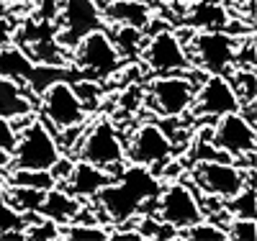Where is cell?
Segmentation results:
<instances>
[{
  "label": "cell",
  "mask_w": 257,
  "mask_h": 241,
  "mask_svg": "<svg viewBox=\"0 0 257 241\" xmlns=\"http://www.w3.org/2000/svg\"><path fill=\"white\" fill-rule=\"evenodd\" d=\"M80 213H82L80 198H75V195L67 192L64 187L52 185L49 190H44V198H41V205H39L36 215H44V218H49V221L64 226V223L75 221Z\"/></svg>",
  "instance_id": "2e32d148"
},
{
  "label": "cell",
  "mask_w": 257,
  "mask_h": 241,
  "mask_svg": "<svg viewBox=\"0 0 257 241\" xmlns=\"http://www.w3.org/2000/svg\"><path fill=\"white\" fill-rule=\"evenodd\" d=\"M162 185L157 180V174L144 167V164H128L121 167L118 177H113L98 195V208L103 213L105 221H111L113 226H121L144 208L147 200H155L160 195Z\"/></svg>",
  "instance_id": "6da1fadb"
},
{
  "label": "cell",
  "mask_w": 257,
  "mask_h": 241,
  "mask_svg": "<svg viewBox=\"0 0 257 241\" xmlns=\"http://www.w3.org/2000/svg\"><path fill=\"white\" fill-rule=\"evenodd\" d=\"M142 3H147V0H142Z\"/></svg>",
  "instance_id": "e575fe53"
},
{
  "label": "cell",
  "mask_w": 257,
  "mask_h": 241,
  "mask_svg": "<svg viewBox=\"0 0 257 241\" xmlns=\"http://www.w3.org/2000/svg\"><path fill=\"white\" fill-rule=\"evenodd\" d=\"M41 108H44L47 121L64 131V128H80L85 121V103L80 100L75 85L70 80H57L41 93Z\"/></svg>",
  "instance_id": "8992f818"
},
{
  "label": "cell",
  "mask_w": 257,
  "mask_h": 241,
  "mask_svg": "<svg viewBox=\"0 0 257 241\" xmlns=\"http://www.w3.org/2000/svg\"><path fill=\"white\" fill-rule=\"evenodd\" d=\"M254 203H257V192H254V169H249V177L244 182V187L231 195L224 203V210L231 218H254Z\"/></svg>",
  "instance_id": "44dd1931"
},
{
  "label": "cell",
  "mask_w": 257,
  "mask_h": 241,
  "mask_svg": "<svg viewBox=\"0 0 257 241\" xmlns=\"http://www.w3.org/2000/svg\"><path fill=\"white\" fill-rule=\"evenodd\" d=\"M29 223L26 213L16 210L6 195H0V238H24V228Z\"/></svg>",
  "instance_id": "7402d4cb"
},
{
  "label": "cell",
  "mask_w": 257,
  "mask_h": 241,
  "mask_svg": "<svg viewBox=\"0 0 257 241\" xmlns=\"http://www.w3.org/2000/svg\"><path fill=\"white\" fill-rule=\"evenodd\" d=\"M123 157H126L123 144L111 121L103 118L85 134L80 146V159L103 169H111V167H123Z\"/></svg>",
  "instance_id": "8fae6325"
},
{
  "label": "cell",
  "mask_w": 257,
  "mask_h": 241,
  "mask_svg": "<svg viewBox=\"0 0 257 241\" xmlns=\"http://www.w3.org/2000/svg\"><path fill=\"white\" fill-rule=\"evenodd\" d=\"M41 198H44V190H36V187H24V185H13L6 195V200L21 210V213H31L36 215L39 213V205H41Z\"/></svg>",
  "instance_id": "cb8c5ba5"
},
{
  "label": "cell",
  "mask_w": 257,
  "mask_h": 241,
  "mask_svg": "<svg viewBox=\"0 0 257 241\" xmlns=\"http://www.w3.org/2000/svg\"><path fill=\"white\" fill-rule=\"evenodd\" d=\"M3 13H6V0H0V18H3Z\"/></svg>",
  "instance_id": "836d02e7"
},
{
  "label": "cell",
  "mask_w": 257,
  "mask_h": 241,
  "mask_svg": "<svg viewBox=\"0 0 257 241\" xmlns=\"http://www.w3.org/2000/svg\"><path fill=\"white\" fill-rule=\"evenodd\" d=\"M170 154H173V139L157 123H142L137 128V134L132 136V144H128V151H126L128 162L144 164V167L162 164L170 159Z\"/></svg>",
  "instance_id": "5bb4252c"
},
{
  "label": "cell",
  "mask_w": 257,
  "mask_h": 241,
  "mask_svg": "<svg viewBox=\"0 0 257 241\" xmlns=\"http://www.w3.org/2000/svg\"><path fill=\"white\" fill-rule=\"evenodd\" d=\"M11 162V154H8V151H0V167H6Z\"/></svg>",
  "instance_id": "1f68e13d"
},
{
  "label": "cell",
  "mask_w": 257,
  "mask_h": 241,
  "mask_svg": "<svg viewBox=\"0 0 257 241\" xmlns=\"http://www.w3.org/2000/svg\"><path fill=\"white\" fill-rule=\"evenodd\" d=\"M185 24L198 29V31H203V29H224L229 24V16L216 0H213V3H193V11H190Z\"/></svg>",
  "instance_id": "ffe728a7"
},
{
  "label": "cell",
  "mask_w": 257,
  "mask_h": 241,
  "mask_svg": "<svg viewBox=\"0 0 257 241\" xmlns=\"http://www.w3.org/2000/svg\"><path fill=\"white\" fill-rule=\"evenodd\" d=\"M24 238H41V241L59 238V223L49 221V218H44V215H39V218H34V221L26 223Z\"/></svg>",
  "instance_id": "f1b7e54d"
},
{
  "label": "cell",
  "mask_w": 257,
  "mask_h": 241,
  "mask_svg": "<svg viewBox=\"0 0 257 241\" xmlns=\"http://www.w3.org/2000/svg\"><path fill=\"white\" fill-rule=\"evenodd\" d=\"M226 228V236L231 241H252L254 238V218H231Z\"/></svg>",
  "instance_id": "f546056e"
},
{
  "label": "cell",
  "mask_w": 257,
  "mask_h": 241,
  "mask_svg": "<svg viewBox=\"0 0 257 241\" xmlns=\"http://www.w3.org/2000/svg\"><path fill=\"white\" fill-rule=\"evenodd\" d=\"M59 144L41 121H31L16 141L11 162L16 169H49L59 159Z\"/></svg>",
  "instance_id": "3957f363"
},
{
  "label": "cell",
  "mask_w": 257,
  "mask_h": 241,
  "mask_svg": "<svg viewBox=\"0 0 257 241\" xmlns=\"http://www.w3.org/2000/svg\"><path fill=\"white\" fill-rule=\"evenodd\" d=\"M144 62L155 75L188 72L190 57L183 49V41L173 31H157L144 47Z\"/></svg>",
  "instance_id": "4fadbf2b"
},
{
  "label": "cell",
  "mask_w": 257,
  "mask_h": 241,
  "mask_svg": "<svg viewBox=\"0 0 257 241\" xmlns=\"http://www.w3.org/2000/svg\"><path fill=\"white\" fill-rule=\"evenodd\" d=\"M211 146L226 157H247L254 154L257 128L242 116V111L219 116L216 126L211 128Z\"/></svg>",
  "instance_id": "ba28073f"
},
{
  "label": "cell",
  "mask_w": 257,
  "mask_h": 241,
  "mask_svg": "<svg viewBox=\"0 0 257 241\" xmlns=\"http://www.w3.org/2000/svg\"><path fill=\"white\" fill-rule=\"evenodd\" d=\"M116 177V174H111L108 169H103V167H95L90 162H75L72 164V172H70V177L64 180V190L72 192L75 198H95V195L108 185L111 180Z\"/></svg>",
  "instance_id": "9a60e30c"
},
{
  "label": "cell",
  "mask_w": 257,
  "mask_h": 241,
  "mask_svg": "<svg viewBox=\"0 0 257 241\" xmlns=\"http://www.w3.org/2000/svg\"><path fill=\"white\" fill-rule=\"evenodd\" d=\"M196 87L183 75H160L149 82L147 87V105L152 108L157 116L165 118H178L190 111Z\"/></svg>",
  "instance_id": "277c9868"
},
{
  "label": "cell",
  "mask_w": 257,
  "mask_h": 241,
  "mask_svg": "<svg viewBox=\"0 0 257 241\" xmlns=\"http://www.w3.org/2000/svg\"><path fill=\"white\" fill-rule=\"evenodd\" d=\"M11 182L24 185V187H36V190H49L52 185H57L54 177L49 174V169H16Z\"/></svg>",
  "instance_id": "83f0119b"
},
{
  "label": "cell",
  "mask_w": 257,
  "mask_h": 241,
  "mask_svg": "<svg viewBox=\"0 0 257 241\" xmlns=\"http://www.w3.org/2000/svg\"><path fill=\"white\" fill-rule=\"evenodd\" d=\"M229 82L237 93L239 103L242 105H249V103H257V82H254V70H237L229 75Z\"/></svg>",
  "instance_id": "d4e9b609"
},
{
  "label": "cell",
  "mask_w": 257,
  "mask_h": 241,
  "mask_svg": "<svg viewBox=\"0 0 257 241\" xmlns=\"http://www.w3.org/2000/svg\"><path fill=\"white\" fill-rule=\"evenodd\" d=\"M190 111H193V116L219 118L224 113L242 111V103H239L237 93H234L229 77H224V75H208L203 80V85L196 90V95H193Z\"/></svg>",
  "instance_id": "7c38bea8"
},
{
  "label": "cell",
  "mask_w": 257,
  "mask_h": 241,
  "mask_svg": "<svg viewBox=\"0 0 257 241\" xmlns=\"http://www.w3.org/2000/svg\"><path fill=\"white\" fill-rule=\"evenodd\" d=\"M157 218L162 223H170L173 228H188L190 223H196L203 218V208L196 200V195L190 192L188 185L183 182H173L170 187L160 190L157 195Z\"/></svg>",
  "instance_id": "30bf717a"
},
{
  "label": "cell",
  "mask_w": 257,
  "mask_h": 241,
  "mask_svg": "<svg viewBox=\"0 0 257 241\" xmlns=\"http://www.w3.org/2000/svg\"><path fill=\"white\" fill-rule=\"evenodd\" d=\"M183 3H190L193 6V3H213V0H183Z\"/></svg>",
  "instance_id": "d6a6232c"
},
{
  "label": "cell",
  "mask_w": 257,
  "mask_h": 241,
  "mask_svg": "<svg viewBox=\"0 0 257 241\" xmlns=\"http://www.w3.org/2000/svg\"><path fill=\"white\" fill-rule=\"evenodd\" d=\"M59 238H95V241H103L108 238V231H105L98 221H90V223H64L59 226Z\"/></svg>",
  "instance_id": "484cf974"
},
{
  "label": "cell",
  "mask_w": 257,
  "mask_h": 241,
  "mask_svg": "<svg viewBox=\"0 0 257 241\" xmlns=\"http://www.w3.org/2000/svg\"><path fill=\"white\" fill-rule=\"evenodd\" d=\"M178 238H188V241H226V228L221 223H213L208 218H201V221L190 223L188 228L178 231Z\"/></svg>",
  "instance_id": "603a6c76"
},
{
  "label": "cell",
  "mask_w": 257,
  "mask_h": 241,
  "mask_svg": "<svg viewBox=\"0 0 257 241\" xmlns=\"http://www.w3.org/2000/svg\"><path fill=\"white\" fill-rule=\"evenodd\" d=\"M234 52L237 41L224 29H203L193 39V59L208 75L229 77L234 70Z\"/></svg>",
  "instance_id": "5b68a950"
},
{
  "label": "cell",
  "mask_w": 257,
  "mask_h": 241,
  "mask_svg": "<svg viewBox=\"0 0 257 241\" xmlns=\"http://www.w3.org/2000/svg\"><path fill=\"white\" fill-rule=\"evenodd\" d=\"M144 47V39H142V29H134V26H118V34H116V49L121 57H137Z\"/></svg>",
  "instance_id": "4316f807"
},
{
  "label": "cell",
  "mask_w": 257,
  "mask_h": 241,
  "mask_svg": "<svg viewBox=\"0 0 257 241\" xmlns=\"http://www.w3.org/2000/svg\"><path fill=\"white\" fill-rule=\"evenodd\" d=\"M193 180L211 198L229 200L231 195H237L244 187L247 174L229 159H201L196 172H193Z\"/></svg>",
  "instance_id": "9c48e42d"
},
{
  "label": "cell",
  "mask_w": 257,
  "mask_h": 241,
  "mask_svg": "<svg viewBox=\"0 0 257 241\" xmlns=\"http://www.w3.org/2000/svg\"><path fill=\"white\" fill-rule=\"evenodd\" d=\"M34 111L31 98L21 90V82L0 75V116L3 118H26Z\"/></svg>",
  "instance_id": "e0dca14e"
},
{
  "label": "cell",
  "mask_w": 257,
  "mask_h": 241,
  "mask_svg": "<svg viewBox=\"0 0 257 241\" xmlns=\"http://www.w3.org/2000/svg\"><path fill=\"white\" fill-rule=\"evenodd\" d=\"M34 67H36L34 59L26 52L16 49V47L0 52V75H3V77H11L16 82H29Z\"/></svg>",
  "instance_id": "d6986e66"
},
{
  "label": "cell",
  "mask_w": 257,
  "mask_h": 241,
  "mask_svg": "<svg viewBox=\"0 0 257 241\" xmlns=\"http://www.w3.org/2000/svg\"><path fill=\"white\" fill-rule=\"evenodd\" d=\"M16 141H18V134H16L11 118L0 116V151H8V154H13Z\"/></svg>",
  "instance_id": "4dcf8cb0"
},
{
  "label": "cell",
  "mask_w": 257,
  "mask_h": 241,
  "mask_svg": "<svg viewBox=\"0 0 257 241\" xmlns=\"http://www.w3.org/2000/svg\"><path fill=\"white\" fill-rule=\"evenodd\" d=\"M105 18L118 26H134L142 31L149 26V11L142 0H111L105 6Z\"/></svg>",
  "instance_id": "ac0fdd59"
},
{
  "label": "cell",
  "mask_w": 257,
  "mask_h": 241,
  "mask_svg": "<svg viewBox=\"0 0 257 241\" xmlns=\"http://www.w3.org/2000/svg\"><path fill=\"white\" fill-rule=\"evenodd\" d=\"M72 59L82 80H90V82L108 80L123 64V57L118 54L113 39L105 34V29H98V31H90L88 36H82L72 49Z\"/></svg>",
  "instance_id": "7a4b0ae2"
},
{
  "label": "cell",
  "mask_w": 257,
  "mask_h": 241,
  "mask_svg": "<svg viewBox=\"0 0 257 241\" xmlns=\"http://www.w3.org/2000/svg\"><path fill=\"white\" fill-rule=\"evenodd\" d=\"M59 18H62V29L54 41L62 49H70V52L82 36L103 29V16L95 0H62Z\"/></svg>",
  "instance_id": "52a82bcc"
}]
</instances>
